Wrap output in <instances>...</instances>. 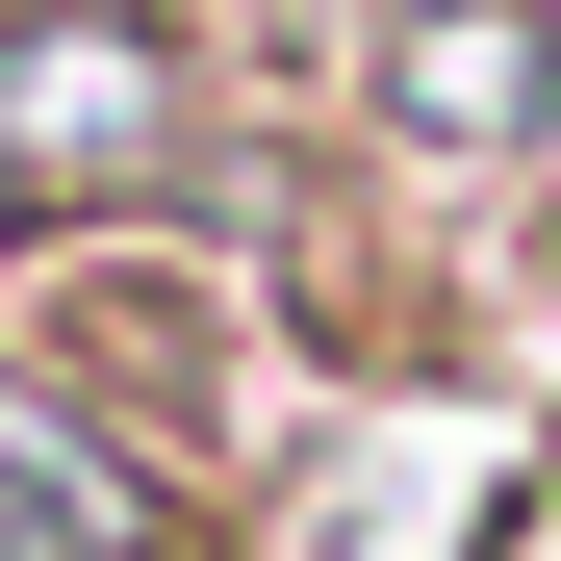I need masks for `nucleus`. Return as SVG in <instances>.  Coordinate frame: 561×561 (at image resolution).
Listing matches in <instances>:
<instances>
[{
	"label": "nucleus",
	"instance_id": "obj_2",
	"mask_svg": "<svg viewBox=\"0 0 561 561\" xmlns=\"http://www.w3.org/2000/svg\"><path fill=\"white\" fill-rule=\"evenodd\" d=\"M409 128H459V153L536 128V26H511V0H434V26H409Z\"/></svg>",
	"mask_w": 561,
	"mask_h": 561
},
{
	"label": "nucleus",
	"instance_id": "obj_1",
	"mask_svg": "<svg viewBox=\"0 0 561 561\" xmlns=\"http://www.w3.org/2000/svg\"><path fill=\"white\" fill-rule=\"evenodd\" d=\"M153 103H179L153 26H26L0 51V153H153Z\"/></svg>",
	"mask_w": 561,
	"mask_h": 561
}]
</instances>
